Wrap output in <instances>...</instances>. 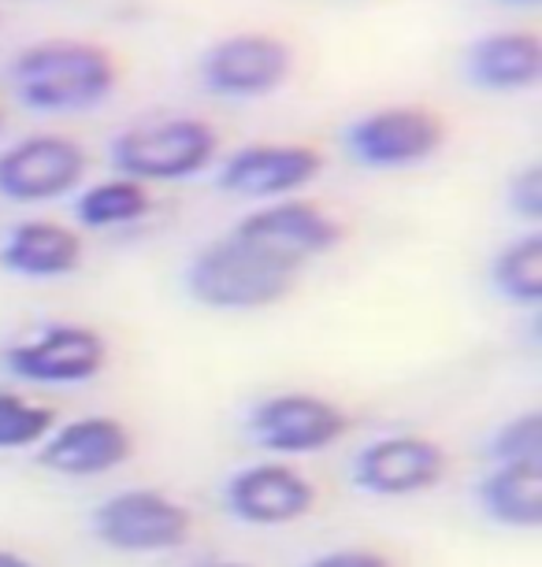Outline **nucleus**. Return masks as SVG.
I'll list each match as a JSON object with an SVG mask.
<instances>
[{"label":"nucleus","mask_w":542,"mask_h":567,"mask_svg":"<svg viewBox=\"0 0 542 567\" xmlns=\"http://www.w3.org/2000/svg\"><path fill=\"white\" fill-rule=\"evenodd\" d=\"M120 85L112 52L98 41L49 38L19 49L12 60L16 97L45 115H79L104 104Z\"/></svg>","instance_id":"f257e3e1"},{"label":"nucleus","mask_w":542,"mask_h":567,"mask_svg":"<svg viewBox=\"0 0 542 567\" xmlns=\"http://www.w3.org/2000/svg\"><path fill=\"white\" fill-rule=\"evenodd\" d=\"M305 264L264 249L231 230L208 241L186 267V293L212 312H264L294 293Z\"/></svg>","instance_id":"f03ea898"},{"label":"nucleus","mask_w":542,"mask_h":567,"mask_svg":"<svg viewBox=\"0 0 542 567\" xmlns=\"http://www.w3.org/2000/svg\"><path fill=\"white\" fill-rule=\"evenodd\" d=\"M112 167L142 186L190 182L219 159V131L197 115H164L123 131L109 148Z\"/></svg>","instance_id":"7ed1b4c3"},{"label":"nucleus","mask_w":542,"mask_h":567,"mask_svg":"<svg viewBox=\"0 0 542 567\" xmlns=\"http://www.w3.org/2000/svg\"><path fill=\"white\" fill-rule=\"evenodd\" d=\"M90 530L104 549L126 556L178 553L194 538V512L164 489L131 486L90 512Z\"/></svg>","instance_id":"20e7f679"},{"label":"nucleus","mask_w":542,"mask_h":567,"mask_svg":"<svg viewBox=\"0 0 542 567\" xmlns=\"http://www.w3.org/2000/svg\"><path fill=\"white\" fill-rule=\"evenodd\" d=\"M0 368L27 386H90L109 368V341L86 323L57 319L4 346Z\"/></svg>","instance_id":"39448f33"},{"label":"nucleus","mask_w":542,"mask_h":567,"mask_svg":"<svg viewBox=\"0 0 542 567\" xmlns=\"http://www.w3.org/2000/svg\"><path fill=\"white\" fill-rule=\"evenodd\" d=\"M349 426H354V420H349L342 404L308 390L268 393L246 415L249 437L275 460L327 453L349 434Z\"/></svg>","instance_id":"423d86ee"},{"label":"nucleus","mask_w":542,"mask_h":567,"mask_svg":"<svg viewBox=\"0 0 542 567\" xmlns=\"http://www.w3.org/2000/svg\"><path fill=\"white\" fill-rule=\"evenodd\" d=\"M450 475V453L428 434L371 437L349 460V483L379 501H406L439 489Z\"/></svg>","instance_id":"0eeeda50"},{"label":"nucleus","mask_w":542,"mask_h":567,"mask_svg":"<svg viewBox=\"0 0 542 567\" xmlns=\"http://www.w3.org/2000/svg\"><path fill=\"white\" fill-rule=\"evenodd\" d=\"M90 171L82 142L68 134H27L0 148V197L12 205H49L79 194Z\"/></svg>","instance_id":"6e6552de"},{"label":"nucleus","mask_w":542,"mask_h":567,"mask_svg":"<svg viewBox=\"0 0 542 567\" xmlns=\"http://www.w3.org/2000/svg\"><path fill=\"white\" fill-rule=\"evenodd\" d=\"M294 71V49L283 38L242 30L219 38L201 52L197 74L212 97L223 101H257L283 90Z\"/></svg>","instance_id":"1a4fd4ad"},{"label":"nucleus","mask_w":542,"mask_h":567,"mask_svg":"<svg viewBox=\"0 0 542 567\" xmlns=\"http://www.w3.org/2000/svg\"><path fill=\"white\" fill-rule=\"evenodd\" d=\"M446 145V123L420 104H390L346 126V153L371 171H406Z\"/></svg>","instance_id":"9d476101"},{"label":"nucleus","mask_w":542,"mask_h":567,"mask_svg":"<svg viewBox=\"0 0 542 567\" xmlns=\"http://www.w3.org/2000/svg\"><path fill=\"white\" fill-rule=\"evenodd\" d=\"M324 171L320 148L301 142H253L227 153L216 167L223 194L249 200H286L313 186Z\"/></svg>","instance_id":"9b49d317"},{"label":"nucleus","mask_w":542,"mask_h":567,"mask_svg":"<svg viewBox=\"0 0 542 567\" xmlns=\"http://www.w3.org/2000/svg\"><path fill=\"white\" fill-rule=\"evenodd\" d=\"M223 508L246 527H290L316 508V486L305 471L283 460H260V464L238 467L223 483Z\"/></svg>","instance_id":"f8f14e48"},{"label":"nucleus","mask_w":542,"mask_h":567,"mask_svg":"<svg viewBox=\"0 0 542 567\" xmlns=\"http://www.w3.org/2000/svg\"><path fill=\"white\" fill-rule=\"evenodd\" d=\"M235 234L264 245V249L286 256L297 264H313L316 256L335 252L346 241L342 219H335L331 212L320 208L316 200H268V205L253 208L249 216L235 223Z\"/></svg>","instance_id":"ddd939ff"},{"label":"nucleus","mask_w":542,"mask_h":567,"mask_svg":"<svg viewBox=\"0 0 542 567\" xmlns=\"http://www.w3.org/2000/svg\"><path fill=\"white\" fill-rule=\"evenodd\" d=\"M134 456L131 426L115 415H79L38 445V464L60 478H104Z\"/></svg>","instance_id":"4468645a"},{"label":"nucleus","mask_w":542,"mask_h":567,"mask_svg":"<svg viewBox=\"0 0 542 567\" xmlns=\"http://www.w3.org/2000/svg\"><path fill=\"white\" fill-rule=\"evenodd\" d=\"M86 245L57 219H23L0 241V267L19 278H68L82 267Z\"/></svg>","instance_id":"2eb2a0df"},{"label":"nucleus","mask_w":542,"mask_h":567,"mask_svg":"<svg viewBox=\"0 0 542 567\" xmlns=\"http://www.w3.org/2000/svg\"><path fill=\"white\" fill-rule=\"evenodd\" d=\"M464 71L487 93L535 90L542 79V41L531 30H494L469 45Z\"/></svg>","instance_id":"dca6fc26"},{"label":"nucleus","mask_w":542,"mask_h":567,"mask_svg":"<svg viewBox=\"0 0 542 567\" xmlns=\"http://www.w3.org/2000/svg\"><path fill=\"white\" fill-rule=\"evenodd\" d=\"M475 505L491 523L505 530L542 527V460L491 464L475 483Z\"/></svg>","instance_id":"f3484780"},{"label":"nucleus","mask_w":542,"mask_h":567,"mask_svg":"<svg viewBox=\"0 0 542 567\" xmlns=\"http://www.w3.org/2000/svg\"><path fill=\"white\" fill-rule=\"evenodd\" d=\"M156 200L149 186L134 178H101L93 186L74 194V219L86 230H115V227H137L153 216Z\"/></svg>","instance_id":"a211bd4d"},{"label":"nucleus","mask_w":542,"mask_h":567,"mask_svg":"<svg viewBox=\"0 0 542 567\" xmlns=\"http://www.w3.org/2000/svg\"><path fill=\"white\" fill-rule=\"evenodd\" d=\"M491 286L517 308L542 305V234L528 230L505 241L491 260Z\"/></svg>","instance_id":"6ab92c4d"},{"label":"nucleus","mask_w":542,"mask_h":567,"mask_svg":"<svg viewBox=\"0 0 542 567\" xmlns=\"http://www.w3.org/2000/svg\"><path fill=\"white\" fill-rule=\"evenodd\" d=\"M57 426V412L23 393L0 390V453H27L38 449Z\"/></svg>","instance_id":"aec40b11"},{"label":"nucleus","mask_w":542,"mask_h":567,"mask_svg":"<svg viewBox=\"0 0 542 567\" xmlns=\"http://www.w3.org/2000/svg\"><path fill=\"white\" fill-rule=\"evenodd\" d=\"M491 464H520V460H542V412L528 409L498 426L487 442Z\"/></svg>","instance_id":"412c9836"},{"label":"nucleus","mask_w":542,"mask_h":567,"mask_svg":"<svg viewBox=\"0 0 542 567\" xmlns=\"http://www.w3.org/2000/svg\"><path fill=\"white\" fill-rule=\"evenodd\" d=\"M505 197H509V208L513 216H520L524 223H535L542 219V164H528L520 167L505 186Z\"/></svg>","instance_id":"4be33fe9"},{"label":"nucleus","mask_w":542,"mask_h":567,"mask_svg":"<svg viewBox=\"0 0 542 567\" xmlns=\"http://www.w3.org/2000/svg\"><path fill=\"white\" fill-rule=\"evenodd\" d=\"M301 567H395L379 549H360V545H346V549H327L316 553L313 560Z\"/></svg>","instance_id":"5701e85b"},{"label":"nucleus","mask_w":542,"mask_h":567,"mask_svg":"<svg viewBox=\"0 0 542 567\" xmlns=\"http://www.w3.org/2000/svg\"><path fill=\"white\" fill-rule=\"evenodd\" d=\"M186 567H253L246 560H227V556H201V560L186 564Z\"/></svg>","instance_id":"b1692460"},{"label":"nucleus","mask_w":542,"mask_h":567,"mask_svg":"<svg viewBox=\"0 0 542 567\" xmlns=\"http://www.w3.org/2000/svg\"><path fill=\"white\" fill-rule=\"evenodd\" d=\"M0 567H38V564L27 560V556L16 549H0Z\"/></svg>","instance_id":"393cba45"},{"label":"nucleus","mask_w":542,"mask_h":567,"mask_svg":"<svg viewBox=\"0 0 542 567\" xmlns=\"http://www.w3.org/2000/svg\"><path fill=\"white\" fill-rule=\"evenodd\" d=\"M505 4H539V0H505Z\"/></svg>","instance_id":"a878e982"},{"label":"nucleus","mask_w":542,"mask_h":567,"mask_svg":"<svg viewBox=\"0 0 542 567\" xmlns=\"http://www.w3.org/2000/svg\"><path fill=\"white\" fill-rule=\"evenodd\" d=\"M0 131H4V112H0Z\"/></svg>","instance_id":"bb28decb"}]
</instances>
